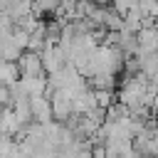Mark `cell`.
Listing matches in <instances>:
<instances>
[{"instance_id":"obj_1","label":"cell","mask_w":158,"mask_h":158,"mask_svg":"<svg viewBox=\"0 0 158 158\" xmlns=\"http://www.w3.org/2000/svg\"><path fill=\"white\" fill-rule=\"evenodd\" d=\"M47 94H49V101H52V116H54L57 121L67 123L69 116L74 114V111H72V94H69L67 89H52V91H47Z\"/></svg>"},{"instance_id":"obj_2","label":"cell","mask_w":158,"mask_h":158,"mask_svg":"<svg viewBox=\"0 0 158 158\" xmlns=\"http://www.w3.org/2000/svg\"><path fill=\"white\" fill-rule=\"evenodd\" d=\"M40 57H42L44 74H54L57 69H62V67L67 64V54H64V49H62L57 42H47L44 49L40 52Z\"/></svg>"},{"instance_id":"obj_3","label":"cell","mask_w":158,"mask_h":158,"mask_svg":"<svg viewBox=\"0 0 158 158\" xmlns=\"http://www.w3.org/2000/svg\"><path fill=\"white\" fill-rule=\"evenodd\" d=\"M17 67H20V77H47L44 74V67H42L40 52L25 49L20 54V59H17Z\"/></svg>"},{"instance_id":"obj_4","label":"cell","mask_w":158,"mask_h":158,"mask_svg":"<svg viewBox=\"0 0 158 158\" xmlns=\"http://www.w3.org/2000/svg\"><path fill=\"white\" fill-rule=\"evenodd\" d=\"M30 111H32V121L37 123H47L52 121V101H49V94H37V96H30Z\"/></svg>"},{"instance_id":"obj_5","label":"cell","mask_w":158,"mask_h":158,"mask_svg":"<svg viewBox=\"0 0 158 158\" xmlns=\"http://www.w3.org/2000/svg\"><path fill=\"white\" fill-rule=\"evenodd\" d=\"M86 81H89L91 89H114V91H116V86H118V74H111V72H96V74L86 77Z\"/></svg>"},{"instance_id":"obj_6","label":"cell","mask_w":158,"mask_h":158,"mask_svg":"<svg viewBox=\"0 0 158 158\" xmlns=\"http://www.w3.org/2000/svg\"><path fill=\"white\" fill-rule=\"evenodd\" d=\"M91 91H94V104L99 109H109L116 101V91L114 89H91Z\"/></svg>"},{"instance_id":"obj_7","label":"cell","mask_w":158,"mask_h":158,"mask_svg":"<svg viewBox=\"0 0 158 158\" xmlns=\"http://www.w3.org/2000/svg\"><path fill=\"white\" fill-rule=\"evenodd\" d=\"M22 52H25V49H20V47H17L15 42H10V40L0 42V57H2V59H7V62H17Z\"/></svg>"},{"instance_id":"obj_8","label":"cell","mask_w":158,"mask_h":158,"mask_svg":"<svg viewBox=\"0 0 158 158\" xmlns=\"http://www.w3.org/2000/svg\"><path fill=\"white\" fill-rule=\"evenodd\" d=\"M32 5H35V15H40V17H52L54 12H57V5H59V0H32Z\"/></svg>"},{"instance_id":"obj_9","label":"cell","mask_w":158,"mask_h":158,"mask_svg":"<svg viewBox=\"0 0 158 158\" xmlns=\"http://www.w3.org/2000/svg\"><path fill=\"white\" fill-rule=\"evenodd\" d=\"M138 5V0H111V7L118 12V15H126L131 7H136Z\"/></svg>"},{"instance_id":"obj_10","label":"cell","mask_w":158,"mask_h":158,"mask_svg":"<svg viewBox=\"0 0 158 158\" xmlns=\"http://www.w3.org/2000/svg\"><path fill=\"white\" fill-rule=\"evenodd\" d=\"M10 104H12V89L10 84L0 81V106H10Z\"/></svg>"},{"instance_id":"obj_11","label":"cell","mask_w":158,"mask_h":158,"mask_svg":"<svg viewBox=\"0 0 158 158\" xmlns=\"http://www.w3.org/2000/svg\"><path fill=\"white\" fill-rule=\"evenodd\" d=\"M91 2H96V5H111V0H91Z\"/></svg>"},{"instance_id":"obj_12","label":"cell","mask_w":158,"mask_h":158,"mask_svg":"<svg viewBox=\"0 0 158 158\" xmlns=\"http://www.w3.org/2000/svg\"><path fill=\"white\" fill-rule=\"evenodd\" d=\"M91 158H94V156H91Z\"/></svg>"}]
</instances>
